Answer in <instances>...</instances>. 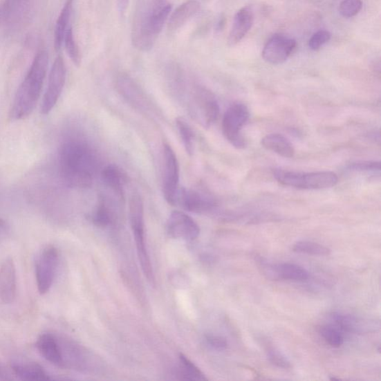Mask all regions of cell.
Segmentation results:
<instances>
[{
  "instance_id": "6da1fadb",
  "label": "cell",
  "mask_w": 381,
  "mask_h": 381,
  "mask_svg": "<svg viewBox=\"0 0 381 381\" xmlns=\"http://www.w3.org/2000/svg\"><path fill=\"white\" fill-rule=\"evenodd\" d=\"M97 169L95 151L86 141L71 138L62 144L58 152V169L68 187L77 189L91 187Z\"/></svg>"
},
{
  "instance_id": "7a4b0ae2",
  "label": "cell",
  "mask_w": 381,
  "mask_h": 381,
  "mask_svg": "<svg viewBox=\"0 0 381 381\" xmlns=\"http://www.w3.org/2000/svg\"><path fill=\"white\" fill-rule=\"evenodd\" d=\"M48 55L44 50L35 55L24 81L15 96L10 117L16 121L24 120L30 115L40 100L47 75Z\"/></svg>"
},
{
  "instance_id": "3957f363",
  "label": "cell",
  "mask_w": 381,
  "mask_h": 381,
  "mask_svg": "<svg viewBox=\"0 0 381 381\" xmlns=\"http://www.w3.org/2000/svg\"><path fill=\"white\" fill-rule=\"evenodd\" d=\"M129 216L131 226L136 243V251L140 262L144 275L149 281L154 284V273L145 242L144 203L138 193H133L129 201Z\"/></svg>"
},
{
  "instance_id": "277c9868",
  "label": "cell",
  "mask_w": 381,
  "mask_h": 381,
  "mask_svg": "<svg viewBox=\"0 0 381 381\" xmlns=\"http://www.w3.org/2000/svg\"><path fill=\"white\" fill-rule=\"evenodd\" d=\"M273 177L281 185L299 189H325L335 187L337 175L332 171L298 172L286 169H275Z\"/></svg>"
},
{
  "instance_id": "5b68a950",
  "label": "cell",
  "mask_w": 381,
  "mask_h": 381,
  "mask_svg": "<svg viewBox=\"0 0 381 381\" xmlns=\"http://www.w3.org/2000/svg\"><path fill=\"white\" fill-rule=\"evenodd\" d=\"M250 118L248 106L241 102L233 103L224 113L222 131L224 138L238 149L247 147L248 142L242 135L241 130Z\"/></svg>"
},
{
  "instance_id": "8992f818",
  "label": "cell",
  "mask_w": 381,
  "mask_h": 381,
  "mask_svg": "<svg viewBox=\"0 0 381 381\" xmlns=\"http://www.w3.org/2000/svg\"><path fill=\"white\" fill-rule=\"evenodd\" d=\"M180 185L179 162L171 146H163L162 194L164 198L171 206H176Z\"/></svg>"
},
{
  "instance_id": "52a82bcc",
  "label": "cell",
  "mask_w": 381,
  "mask_h": 381,
  "mask_svg": "<svg viewBox=\"0 0 381 381\" xmlns=\"http://www.w3.org/2000/svg\"><path fill=\"white\" fill-rule=\"evenodd\" d=\"M59 263V252L54 246H47L37 259L35 278L39 294L46 295L53 287Z\"/></svg>"
},
{
  "instance_id": "ba28073f",
  "label": "cell",
  "mask_w": 381,
  "mask_h": 381,
  "mask_svg": "<svg viewBox=\"0 0 381 381\" xmlns=\"http://www.w3.org/2000/svg\"><path fill=\"white\" fill-rule=\"evenodd\" d=\"M190 110L195 119L207 129L216 123L220 113V106L216 97L203 87H197L193 93Z\"/></svg>"
},
{
  "instance_id": "9c48e42d",
  "label": "cell",
  "mask_w": 381,
  "mask_h": 381,
  "mask_svg": "<svg viewBox=\"0 0 381 381\" xmlns=\"http://www.w3.org/2000/svg\"><path fill=\"white\" fill-rule=\"evenodd\" d=\"M66 77V68L64 58L62 55H58L48 74L47 88L41 104L43 115L50 113L59 100L65 86Z\"/></svg>"
},
{
  "instance_id": "30bf717a",
  "label": "cell",
  "mask_w": 381,
  "mask_h": 381,
  "mask_svg": "<svg viewBox=\"0 0 381 381\" xmlns=\"http://www.w3.org/2000/svg\"><path fill=\"white\" fill-rule=\"evenodd\" d=\"M166 231L174 239L192 241L199 236L198 224L189 214L180 211H174L166 223Z\"/></svg>"
},
{
  "instance_id": "8fae6325",
  "label": "cell",
  "mask_w": 381,
  "mask_h": 381,
  "mask_svg": "<svg viewBox=\"0 0 381 381\" xmlns=\"http://www.w3.org/2000/svg\"><path fill=\"white\" fill-rule=\"evenodd\" d=\"M116 88L124 100L136 109L149 114L151 111V105L141 87L132 77L121 74L116 78Z\"/></svg>"
},
{
  "instance_id": "7c38bea8",
  "label": "cell",
  "mask_w": 381,
  "mask_h": 381,
  "mask_svg": "<svg viewBox=\"0 0 381 381\" xmlns=\"http://www.w3.org/2000/svg\"><path fill=\"white\" fill-rule=\"evenodd\" d=\"M297 42L281 35L272 36L263 48L262 57L266 62L278 65L286 62L295 51Z\"/></svg>"
},
{
  "instance_id": "4fadbf2b",
  "label": "cell",
  "mask_w": 381,
  "mask_h": 381,
  "mask_svg": "<svg viewBox=\"0 0 381 381\" xmlns=\"http://www.w3.org/2000/svg\"><path fill=\"white\" fill-rule=\"evenodd\" d=\"M179 206L184 210L203 214L212 211L216 207V202L198 191L190 189H180L176 206Z\"/></svg>"
},
{
  "instance_id": "5bb4252c",
  "label": "cell",
  "mask_w": 381,
  "mask_h": 381,
  "mask_svg": "<svg viewBox=\"0 0 381 381\" xmlns=\"http://www.w3.org/2000/svg\"><path fill=\"white\" fill-rule=\"evenodd\" d=\"M61 346L63 367L78 371L89 368V355L86 351L75 342L65 337H58Z\"/></svg>"
},
{
  "instance_id": "9a60e30c",
  "label": "cell",
  "mask_w": 381,
  "mask_h": 381,
  "mask_svg": "<svg viewBox=\"0 0 381 381\" xmlns=\"http://www.w3.org/2000/svg\"><path fill=\"white\" fill-rule=\"evenodd\" d=\"M261 268L268 279L272 280H290L301 281L309 277L308 271L299 266L291 263H270L263 261Z\"/></svg>"
},
{
  "instance_id": "2e32d148",
  "label": "cell",
  "mask_w": 381,
  "mask_h": 381,
  "mask_svg": "<svg viewBox=\"0 0 381 381\" xmlns=\"http://www.w3.org/2000/svg\"><path fill=\"white\" fill-rule=\"evenodd\" d=\"M17 271L14 260L8 258L0 267V300L3 304H12L17 297Z\"/></svg>"
},
{
  "instance_id": "e0dca14e",
  "label": "cell",
  "mask_w": 381,
  "mask_h": 381,
  "mask_svg": "<svg viewBox=\"0 0 381 381\" xmlns=\"http://www.w3.org/2000/svg\"><path fill=\"white\" fill-rule=\"evenodd\" d=\"M36 348L39 353L50 364L63 367L59 339L52 333H44L38 337Z\"/></svg>"
},
{
  "instance_id": "ac0fdd59",
  "label": "cell",
  "mask_w": 381,
  "mask_h": 381,
  "mask_svg": "<svg viewBox=\"0 0 381 381\" xmlns=\"http://www.w3.org/2000/svg\"><path fill=\"white\" fill-rule=\"evenodd\" d=\"M254 21L252 10L244 7L239 10L234 17L231 31L228 38V44L233 46L242 41L250 30Z\"/></svg>"
},
{
  "instance_id": "d6986e66",
  "label": "cell",
  "mask_w": 381,
  "mask_h": 381,
  "mask_svg": "<svg viewBox=\"0 0 381 381\" xmlns=\"http://www.w3.org/2000/svg\"><path fill=\"white\" fill-rule=\"evenodd\" d=\"M200 8L201 4L197 0H188L178 6L170 16L168 25L169 30H178L196 15Z\"/></svg>"
},
{
  "instance_id": "ffe728a7",
  "label": "cell",
  "mask_w": 381,
  "mask_h": 381,
  "mask_svg": "<svg viewBox=\"0 0 381 381\" xmlns=\"http://www.w3.org/2000/svg\"><path fill=\"white\" fill-rule=\"evenodd\" d=\"M261 145L266 149L275 152L282 158H292L295 154L294 146L281 134L272 133L266 136L261 140Z\"/></svg>"
},
{
  "instance_id": "44dd1931",
  "label": "cell",
  "mask_w": 381,
  "mask_h": 381,
  "mask_svg": "<svg viewBox=\"0 0 381 381\" xmlns=\"http://www.w3.org/2000/svg\"><path fill=\"white\" fill-rule=\"evenodd\" d=\"M101 178L106 187L111 189L119 197H123L126 176L118 166L106 165L101 172Z\"/></svg>"
},
{
  "instance_id": "7402d4cb",
  "label": "cell",
  "mask_w": 381,
  "mask_h": 381,
  "mask_svg": "<svg viewBox=\"0 0 381 381\" xmlns=\"http://www.w3.org/2000/svg\"><path fill=\"white\" fill-rule=\"evenodd\" d=\"M74 0H66L62 12L57 19L55 28V48L56 51L60 50L64 40V37L71 27L70 22L73 12Z\"/></svg>"
},
{
  "instance_id": "603a6c76",
  "label": "cell",
  "mask_w": 381,
  "mask_h": 381,
  "mask_svg": "<svg viewBox=\"0 0 381 381\" xmlns=\"http://www.w3.org/2000/svg\"><path fill=\"white\" fill-rule=\"evenodd\" d=\"M91 219L95 226L106 228L113 225L116 216L110 203L102 198L93 212Z\"/></svg>"
},
{
  "instance_id": "cb8c5ba5",
  "label": "cell",
  "mask_w": 381,
  "mask_h": 381,
  "mask_svg": "<svg viewBox=\"0 0 381 381\" xmlns=\"http://www.w3.org/2000/svg\"><path fill=\"white\" fill-rule=\"evenodd\" d=\"M12 370L17 377L25 380H51L44 369L35 363L16 364L12 366Z\"/></svg>"
},
{
  "instance_id": "d4e9b609",
  "label": "cell",
  "mask_w": 381,
  "mask_h": 381,
  "mask_svg": "<svg viewBox=\"0 0 381 381\" xmlns=\"http://www.w3.org/2000/svg\"><path fill=\"white\" fill-rule=\"evenodd\" d=\"M179 375L183 380H207L206 375L191 360L183 354L180 355Z\"/></svg>"
},
{
  "instance_id": "484cf974",
  "label": "cell",
  "mask_w": 381,
  "mask_h": 381,
  "mask_svg": "<svg viewBox=\"0 0 381 381\" xmlns=\"http://www.w3.org/2000/svg\"><path fill=\"white\" fill-rule=\"evenodd\" d=\"M178 131L185 151L192 156L195 149V134L190 124L183 118L176 120Z\"/></svg>"
},
{
  "instance_id": "4316f807",
  "label": "cell",
  "mask_w": 381,
  "mask_h": 381,
  "mask_svg": "<svg viewBox=\"0 0 381 381\" xmlns=\"http://www.w3.org/2000/svg\"><path fill=\"white\" fill-rule=\"evenodd\" d=\"M331 317L337 328L341 331L350 332V333H359L362 328L358 319L353 316L333 313Z\"/></svg>"
},
{
  "instance_id": "83f0119b",
  "label": "cell",
  "mask_w": 381,
  "mask_h": 381,
  "mask_svg": "<svg viewBox=\"0 0 381 381\" xmlns=\"http://www.w3.org/2000/svg\"><path fill=\"white\" fill-rule=\"evenodd\" d=\"M292 251L311 256H329L331 250L321 244L312 241H301L295 243Z\"/></svg>"
},
{
  "instance_id": "f1b7e54d",
  "label": "cell",
  "mask_w": 381,
  "mask_h": 381,
  "mask_svg": "<svg viewBox=\"0 0 381 381\" xmlns=\"http://www.w3.org/2000/svg\"><path fill=\"white\" fill-rule=\"evenodd\" d=\"M318 331L320 336L331 347L340 348L344 344V336L337 328L330 325L321 326Z\"/></svg>"
},
{
  "instance_id": "f546056e",
  "label": "cell",
  "mask_w": 381,
  "mask_h": 381,
  "mask_svg": "<svg viewBox=\"0 0 381 381\" xmlns=\"http://www.w3.org/2000/svg\"><path fill=\"white\" fill-rule=\"evenodd\" d=\"M68 55L76 66H80L82 63V55L80 48L76 43L73 27L71 26L64 37V44Z\"/></svg>"
},
{
  "instance_id": "4dcf8cb0",
  "label": "cell",
  "mask_w": 381,
  "mask_h": 381,
  "mask_svg": "<svg viewBox=\"0 0 381 381\" xmlns=\"http://www.w3.org/2000/svg\"><path fill=\"white\" fill-rule=\"evenodd\" d=\"M362 0H344L340 5L339 11L345 18L356 16L362 9Z\"/></svg>"
},
{
  "instance_id": "1f68e13d",
  "label": "cell",
  "mask_w": 381,
  "mask_h": 381,
  "mask_svg": "<svg viewBox=\"0 0 381 381\" xmlns=\"http://www.w3.org/2000/svg\"><path fill=\"white\" fill-rule=\"evenodd\" d=\"M270 362L278 368L288 369L291 368V364L288 359L281 351L275 348H269L267 351Z\"/></svg>"
},
{
  "instance_id": "d6a6232c",
  "label": "cell",
  "mask_w": 381,
  "mask_h": 381,
  "mask_svg": "<svg viewBox=\"0 0 381 381\" xmlns=\"http://www.w3.org/2000/svg\"><path fill=\"white\" fill-rule=\"evenodd\" d=\"M331 33L326 30H320L310 37L308 46L311 50L317 51L331 40Z\"/></svg>"
},
{
  "instance_id": "836d02e7",
  "label": "cell",
  "mask_w": 381,
  "mask_h": 381,
  "mask_svg": "<svg viewBox=\"0 0 381 381\" xmlns=\"http://www.w3.org/2000/svg\"><path fill=\"white\" fill-rule=\"evenodd\" d=\"M348 169L358 172L380 171V162L377 161H358L350 164L348 166Z\"/></svg>"
},
{
  "instance_id": "e575fe53",
  "label": "cell",
  "mask_w": 381,
  "mask_h": 381,
  "mask_svg": "<svg viewBox=\"0 0 381 381\" xmlns=\"http://www.w3.org/2000/svg\"><path fill=\"white\" fill-rule=\"evenodd\" d=\"M207 344L213 349L224 351L228 347L227 340L221 336L207 335L206 337Z\"/></svg>"
},
{
  "instance_id": "d590c367",
  "label": "cell",
  "mask_w": 381,
  "mask_h": 381,
  "mask_svg": "<svg viewBox=\"0 0 381 381\" xmlns=\"http://www.w3.org/2000/svg\"><path fill=\"white\" fill-rule=\"evenodd\" d=\"M117 5H118L119 12L123 17L128 9L129 5V0H117Z\"/></svg>"
},
{
  "instance_id": "8d00e7d4",
  "label": "cell",
  "mask_w": 381,
  "mask_h": 381,
  "mask_svg": "<svg viewBox=\"0 0 381 381\" xmlns=\"http://www.w3.org/2000/svg\"><path fill=\"white\" fill-rule=\"evenodd\" d=\"M5 17H4V9L3 6H0V23L2 21H4Z\"/></svg>"
},
{
  "instance_id": "74e56055",
  "label": "cell",
  "mask_w": 381,
  "mask_h": 381,
  "mask_svg": "<svg viewBox=\"0 0 381 381\" xmlns=\"http://www.w3.org/2000/svg\"><path fill=\"white\" fill-rule=\"evenodd\" d=\"M5 226H6L5 221L0 219V230L3 229Z\"/></svg>"
},
{
  "instance_id": "f35d334b",
  "label": "cell",
  "mask_w": 381,
  "mask_h": 381,
  "mask_svg": "<svg viewBox=\"0 0 381 381\" xmlns=\"http://www.w3.org/2000/svg\"><path fill=\"white\" fill-rule=\"evenodd\" d=\"M330 380H340L339 378H335V377H333V378H330Z\"/></svg>"
}]
</instances>
